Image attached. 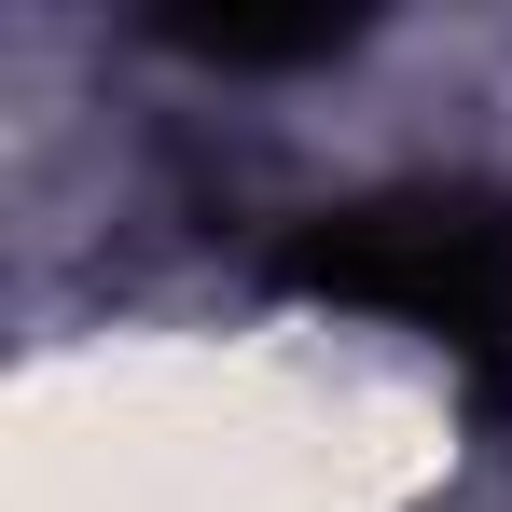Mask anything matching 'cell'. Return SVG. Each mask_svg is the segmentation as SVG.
<instances>
[{
    "label": "cell",
    "mask_w": 512,
    "mask_h": 512,
    "mask_svg": "<svg viewBox=\"0 0 512 512\" xmlns=\"http://www.w3.org/2000/svg\"><path fill=\"white\" fill-rule=\"evenodd\" d=\"M374 14H153V42L194 70H333Z\"/></svg>",
    "instance_id": "7a4b0ae2"
},
{
    "label": "cell",
    "mask_w": 512,
    "mask_h": 512,
    "mask_svg": "<svg viewBox=\"0 0 512 512\" xmlns=\"http://www.w3.org/2000/svg\"><path fill=\"white\" fill-rule=\"evenodd\" d=\"M277 277L319 291V305H360V319L429 333L512 416V194L499 180H388L360 208H319L277 250Z\"/></svg>",
    "instance_id": "6da1fadb"
}]
</instances>
